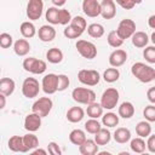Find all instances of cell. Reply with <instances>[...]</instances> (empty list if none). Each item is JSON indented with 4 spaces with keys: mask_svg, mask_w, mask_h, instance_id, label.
<instances>
[{
    "mask_svg": "<svg viewBox=\"0 0 155 155\" xmlns=\"http://www.w3.org/2000/svg\"><path fill=\"white\" fill-rule=\"evenodd\" d=\"M47 151L48 154L51 155H61L62 154V150L59 148V145L56 143V142H50L48 145H47Z\"/></svg>",
    "mask_w": 155,
    "mask_h": 155,
    "instance_id": "47",
    "label": "cell"
},
{
    "mask_svg": "<svg viewBox=\"0 0 155 155\" xmlns=\"http://www.w3.org/2000/svg\"><path fill=\"white\" fill-rule=\"evenodd\" d=\"M82 11L87 17L94 18L101 15V2L98 0H84Z\"/></svg>",
    "mask_w": 155,
    "mask_h": 155,
    "instance_id": "12",
    "label": "cell"
},
{
    "mask_svg": "<svg viewBox=\"0 0 155 155\" xmlns=\"http://www.w3.org/2000/svg\"><path fill=\"white\" fill-rule=\"evenodd\" d=\"M41 87H42V91L46 94H53V93H56L58 91V75H56L53 73L46 74L42 78Z\"/></svg>",
    "mask_w": 155,
    "mask_h": 155,
    "instance_id": "10",
    "label": "cell"
},
{
    "mask_svg": "<svg viewBox=\"0 0 155 155\" xmlns=\"http://www.w3.org/2000/svg\"><path fill=\"white\" fill-rule=\"evenodd\" d=\"M23 143H24V147H25L27 151L34 150L35 148L39 147V139L33 132H29V133L23 136Z\"/></svg>",
    "mask_w": 155,
    "mask_h": 155,
    "instance_id": "31",
    "label": "cell"
},
{
    "mask_svg": "<svg viewBox=\"0 0 155 155\" xmlns=\"http://www.w3.org/2000/svg\"><path fill=\"white\" fill-rule=\"evenodd\" d=\"M46 59L52 64H58L63 61V52L57 47H52L46 52Z\"/></svg>",
    "mask_w": 155,
    "mask_h": 155,
    "instance_id": "28",
    "label": "cell"
},
{
    "mask_svg": "<svg viewBox=\"0 0 155 155\" xmlns=\"http://www.w3.org/2000/svg\"><path fill=\"white\" fill-rule=\"evenodd\" d=\"M101 128H102V126H101V124H99V121H98L97 119L90 117V120H87V121L85 122V131H86L87 133L96 134Z\"/></svg>",
    "mask_w": 155,
    "mask_h": 155,
    "instance_id": "38",
    "label": "cell"
},
{
    "mask_svg": "<svg viewBox=\"0 0 155 155\" xmlns=\"http://www.w3.org/2000/svg\"><path fill=\"white\" fill-rule=\"evenodd\" d=\"M6 97H7V96L0 93V101H1V103H0V109H4V108H5V105H6Z\"/></svg>",
    "mask_w": 155,
    "mask_h": 155,
    "instance_id": "53",
    "label": "cell"
},
{
    "mask_svg": "<svg viewBox=\"0 0 155 155\" xmlns=\"http://www.w3.org/2000/svg\"><path fill=\"white\" fill-rule=\"evenodd\" d=\"M98 144L94 139H86L81 145H79V151L82 155H94L98 153Z\"/></svg>",
    "mask_w": 155,
    "mask_h": 155,
    "instance_id": "17",
    "label": "cell"
},
{
    "mask_svg": "<svg viewBox=\"0 0 155 155\" xmlns=\"http://www.w3.org/2000/svg\"><path fill=\"white\" fill-rule=\"evenodd\" d=\"M131 73L137 80H139L143 84L151 82L154 81V78H155V69L143 62L134 63L131 68Z\"/></svg>",
    "mask_w": 155,
    "mask_h": 155,
    "instance_id": "1",
    "label": "cell"
},
{
    "mask_svg": "<svg viewBox=\"0 0 155 155\" xmlns=\"http://www.w3.org/2000/svg\"><path fill=\"white\" fill-rule=\"evenodd\" d=\"M107 41H108L109 46H111V47H114V48H117V47H120V46L124 44V40L119 36V34L116 33V30L109 31V34H108V36H107Z\"/></svg>",
    "mask_w": 155,
    "mask_h": 155,
    "instance_id": "37",
    "label": "cell"
},
{
    "mask_svg": "<svg viewBox=\"0 0 155 155\" xmlns=\"http://www.w3.org/2000/svg\"><path fill=\"white\" fill-rule=\"evenodd\" d=\"M52 107H53V102L50 97H40L39 99H36L33 103L31 111L38 114L41 117H45L51 113Z\"/></svg>",
    "mask_w": 155,
    "mask_h": 155,
    "instance_id": "4",
    "label": "cell"
},
{
    "mask_svg": "<svg viewBox=\"0 0 155 155\" xmlns=\"http://www.w3.org/2000/svg\"><path fill=\"white\" fill-rule=\"evenodd\" d=\"M119 114L116 115L115 113H111V111H109V113H105V114H103V116H102V124L105 126V127H108V128H111V127H115V126H117V124H119Z\"/></svg>",
    "mask_w": 155,
    "mask_h": 155,
    "instance_id": "32",
    "label": "cell"
},
{
    "mask_svg": "<svg viewBox=\"0 0 155 155\" xmlns=\"http://www.w3.org/2000/svg\"><path fill=\"white\" fill-rule=\"evenodd\" d=\"M47 153H48L47 150H45V149H41V148H39V149H36V148H35V149L31 151V154H33V155H38V154H41V155H46Z\"/></svg>",
    "mask_w": 155,
    "mask_h": 155,
    "instance_id": "50",
    "label": "cell"
},
{
    "mask_svg": "<svg viewBox=\"0 0 155 155\" xmlns=\"http://www.w3.org/2000/svg\"><path fill=\"white\" fill-rule=\"evenodd\" d=\"M16 82L11 78H2L0 80V93L5 96H11L15 92Z\"/></svg>",
    "mask_w": 155,
    "mask_h": 155,
    "instance_id": "21",
    "label": "cell"
},
{
    "mask_svg": "<svg viewBox=\"0 0 155 155\" xmlns=\"http://www.w3.org/2000/svg\"><path fill=\"white\" fill-rule=\"evenodd\" d=\"M132 44L133 46L138 47V48H143L148 45L149 42V36L147 35V33L144 31H136L133 35H132Z\"/></svg>",
    "mask_w": 155,
    "mask_h": 155,
    "instance_id": "24",
    "label": "cell"
},
{
    "mask_svg": "<svg viewBox=\"0 0 155 155\" xmlns=\"http://www.w3.org/2000/svg\"><path fill=\"white\" fill-rule=\"evenodd\" d=\"M41 116H39L35 113H30L24 119V128L28 132H35L41 127Z\"/></svg>",
    "mask_w": 155,
    "mask_h": 155,
    "instance_id": "15",
    "label": "cell"
},
{
    "mask_svg": "<svg viewBox=\"0 0 155 155\" xmlns=\"http://www.w3.org/2000/svg\"><path fill=\"white\" fill-rule=\"evenodd\" d=\"M117 114L122 119H131L134 115V107L131 102H122L117 109Z\"/></svg>",
    "mask_w": 155,
    "mask_h": 155,
    "instance_id": "23",
    "label": "cell"
},
{
    "mask_svg": "<svg viewBox=\"0 0 155 155\" xmlns=\"http://www.w3.org/2000/svg\"><path fill=\"white\" fill-rule=\"evenodd\" d=\"M13 51L19 57L27 56L29 53V51H30V44H29V41L27 39H18L13 44Z\"/></svg>",
    "mask_w": 155,
    "mask_h": 155,
    "instance_id": "18",
    "label": "cell"
},
{
    "mask_svg": "<svg viewBox=\"0 0 155 155\" xmlns=\"http://www.w3.org/2000/svg\"><path fill=\"white\" fill-rule=\"evenodd\" d=\"M44 1L42 0H29L27 5V17L30 21H38L42 16Z\"/></svg>",
    "mask_w": 155,
    "mask_h": 155,
    "instance_id": "11",
    "label": "cell"
},
{
    "mask_svg": "<svg viewBox=\"0 0 155 155\" xmlns=\"http://www.w3.org/2000/svg\"><path fill=\"white\" fill-rule=\"evenodd\" d=\"M147 149L150 153H155V134H150L147 140Z\"/></svg>",
    "mask_w": 155,
    "mask_h": 155,
    "instance_id": "48",
    "label": "cell"
},
{
    "mask_svg": "<svg viewBox=\"0 0 155 155\" xmlns=\"http://www.w3.org/2000/svg\"><path fill=\"white\" fill-rule=\"evenodd\" d=\"M143 116L149 122H155V104L147 105L143 109Z\"/></svg>",
    "mask_w": 155,
    "mask_h": 155,
    "instance_id": "43",
    "label": "cell"
},
{
    "mask_svg": "<svg viewBox=\"0 0 155 155\" xmlns=\"http://www.w3.org/2000/svg\"><path fill=\"white\" fill-rule=\"evenodd\" d=\"M70 24H71L74 28H76L78 30H80L81 33H84V31H85V29L87 28L86 19H85L84 17H81V16H75V17H73V19H71Z\"/></svg>",
    "mask_w": 155,
    "mask_h": 155,
    "instance_id": "40",
    "label": "cell"
},
{
    "mask_svg": "<svg viewBox=\"0 0 155 155\" xmlns=\"http://www.w3.org/2000/svg\"><path fill=\"white\" fill-rule=\"evenodd\" d=\"M86 134L82 130H79V128H75L70 133H69V140L74 144V145H81L85 140H86Z\"/></svg>",
    "mask_w": 155,
    "mask_h": 155,
    "instance_id": "33",
    "label": "cell"
},
{
    "mask_svg": "<svg viewBox=\"0 0 155 155\" xmlns=\"http://www.w3.org/2000/svg\"><path fill=\"white\" fill-rule=\"evenodd\" d=\"M71 19H73V17H71L70 12L67 8H59V12H58V22H59V24L68 25V24H70Z\"/></svg>",
    "mask_w": 155,
    "mask_h": 155,
    "instance_id": "39",
    "label": "cell"
},
{
    "mask_svg": "<svg viewBox=\"0 0 155 155\" xmlns=\"http://www.w3.org/2000/svg\"><path fill=\"white\" fill-rule=\"evenodd\" d=\"M51 1H52V4H53L56 7H62V6H64L65 2H67V0H51Z\"/></svg>",
    "mask_w": 155,
    "mask_h": 155,
    "instance_id": "51",
    "label": "cell"
},
{
    "mask_svg": "<svg viewBox=\"0 0 155 155\" xmlns=\"http://www.w3.org/2000/svg\"><path fill=\"white\" fill-rule=\"evenodd\" d=\"M8 149L15 153H27V149L23 143V137L21 136H12L8 139Z\"/></svg>",
    "mask_w": 155,
    "mask_h": 155,
    "instance_id": "20",
    "label": "cell"
},
{
    "mask_svg": "<svg viewBox=\"0 0 155 155\" xmlns=\"http://www.w3.org/2000/svg\"><path fill=\"white\" fill-rule=\"evenodd\" d=\"M71 97L76 103L80 104H91L96 102V93L87 87H76L71 92Z\"/></svg>",
    "mask_w": 155,
    "mask_h": 155,
    "instance_id": "2",
    "label": "cell"
},
{
    "mask_svg": "<svg viewBox=\"0 0 155 155\" xmlns=\"http://www.w3.org/2000/svg\"><path fill=\"white\" fill-rule=\"evenodd\" d=\"M116 33L119 34V36L122 40L130 39L136 33V23L130 18H125L119 23V25L116 28Z\"/></svg>",
    "mask_w": 155,
    "mask_h": 155,
    "instance_id": "9",
    "label": "cell"
},
{
    "mask_svg": "<svg viewBox=\"0 0 155 155\" xmlns=\"http://www.w3.org/2000/svg\"><path fill=\"white\" fill-rule=\"evenodd\" d=\"M111 139V133L108 128H101L96 134H94V140L98 145H107Z\"/></svg>",
    "mask_w": 155,
    "mask_h": 155,
    "instance_id": "27",
    "label": "cell"
},
{
    "mask_svg": "<svg viewBox=\"0 0 155 155\" xmlns=\"http://www.w3.org/2000/svg\"><path fill=\"white\" fill-rule=\"evenodd\" d=\"M63 34H64V36L68 38V39H78V38L81 36L82 33H81L80 30H78L76 28H74L71 24H69V25H67L65 29L63 30Z\"/></svg>",
    "mask_w": 155,
    "mask_h": 155,
    "instance_id": "41",
    "label": "cell"
},
{
    "mask_svg": "<svg viewBox=\"0 0 155 155\" xmlns=\"http://www.w3.org/2000/svg\"><path fill=\"white\" fill-rule=\"evenodd\" d=\"M143 57L145 61L150 64H155V45L154 46H147L143 50Z\"/></svg>",
    "mask_w": 155,
    "mask_h": 155,
    "instance_id": "42",
    "label": "cell"
},
{
    "mask_svg": "<svg viewBox=\"0 0 155 155\" xmlns=\"http://www.w3.org/2000/svg\"><path fill=\"white\" fill-rule=\"evenodd\" d=\"M114 140L119 144H125L131 140V131L126 127H119L114 132Z\"/></svg>",
    "mask_w": 155,
    "mask_h": 155,
    "instance_id": "22",
    "label": "cell"
},
{
    "mask_svg": "<svg viewBox=\"0 0 155 155\" xmlns=\"http://www.w3.org/2000/svg\"><path fill=\"white\" fill-rule=\"evenodd\" d=\"M154 81H155V78H154Z\"/></svg>",
    "mask_w": 155,
    "mask_h": 155,
    "instance_id": "55",
    "label": "cell"
},
{
    "mask_svg": "<svg viewBox=\"0 0 155 155\" xmlns=\"http://www.w3.org/2000/svg\"><path fill=\"white\" fill-rule=\"evenodd\" d=\"M136 133L138 137H142V138H148L150 134H151V126H150V122L144 120V121H139L137 125H136Z\"/></svg>",
    "mask_w": 155,
    "mask_h": 155,
    "instance_id": "26",
    "label": "cell"
},
{
    "mask_svg": "<svg viewBox=\"0 0 155 155\" xmlns=\"http://www.w3.org/2000/svg\"><path fill=\"white\" fill-rule=\"evenodd\" d=\"M150 40H151V41H153V44L155 45V31L151 34V36H150Z\"/></svg>",
    "mask_w": 155,
    "mask_h": 155,
    "instance_id": "54",
    "label": "cell"
},
{
    "mask_svg": "<svg viewBox=\"0 0 155 155\" xmlns=\"http://www.w3.org/2000/svg\"><path fill=\"white\" fill-rule=\"evenodd\" d=\"M58 12H59V8L58 7H56V6L48 7L46 10V13H45L46 21L50 24H59V22H58Z\"/></svg>",
    "mask_w": 155,
    "mask_h": 155,
    "instance_id": "36",
    "label": "cell"
},
{
    "mask_svg": "<svg viewBox=\"0 0 155 155\" xmlns=\"http://www.w3.org/2000/svg\"><path fill=\"white\" fill-rule=\"evenodd\" d=\"M75 47L80 56H82L86 59H93L97 56V47L93 42L87 41V40H78L75 44Z\"/></svg>",
    "mask_w": 155,
    "mask_h": 155,
    "instance_id": "6",
    "label": "cell"
},
{
    "mask_svg": "<svg viewBox=\"0 0 155 155\" xmlns=\"http://www.w3.org/2000/svg\"><path fill=\"white\" fill-rule=\"evenodd\" d=\"M23 68L25 71L31 74H42L47 69V64L42 59H38L35 57H29L23 61Z\"/></svg>",
    "mask_w": 155,
    "mask_h": 155,
    "instance_id": "5",
    "label": "cell"
},
{
    "mask_svg": "<svg viewBox=\"0 0 155 155\" xmlns=\"http://www.w3.org/2000/svg\"><path fill=\"white\" fill-rule=\"evenodd\" d=\"M19 31H21L22 36L25 38V39H30V38L35 36V34H36L35 25H34L31 22H29V21L23 22V23L21 24V27H19Z\"/></svg>",
    "mask_w": 155,
    "mask_h": 155,
    "instance_id": "30",
    "label": "cell"
},
{
    "mask_svg": "<svg viewBox=\"0 0 155 155\" xmlns=\"http://www.w3.org/2000/svg\"><path fill=\"white\" fill-rule=\"evenodd\" d=\"M119 98H120L119 91L116 88H114V87H109L103 92V94L101 97V104H102V107L104 109L111 110L117 105Z\"/></svg>",
    "mask_w": 155,
    "mask_h": 155,
    "instance_id": "3",
    "label": "cell"
},
{
    "mask_svg": "<svg viewBox=\"0 0 155 155\" xmlns=\"http://www.w3.org/2000/svg\"><path fill=\"white\" fill-rule=\"evenodd\" d=\"M40 84L35 78H25L22 84V93L25 98L31 99L39 94Z\"/></svg>",
    "mask_w": 155,
    "mask_h": 155,
    "instance_id": "7",
    "label": "cell"
},
{
    "mask_svg": "<svg viewBox=\"0 0 155 155\" xmlns=\"http://www.w3.org/2000/svg\"><path fill=\"white\" fill-rule=\"evenodd\" d=\"M130 148L136 154H142L147 149V143L142 137H136L130 140Z\"/></svg>",
    "mask_w": 155,
    "mask_h": 155,
    "instance_id": "29",
    "label": "cell"
},
{
    "mask_svg": "<svg viewBox=\"0 0 155 155\" xmlns=\"http://www.w3.org/2000/svg\"><path fill=\"white\" fill-rule=\"evenodd\" d=\"M70 80L65 74H58V91H64L69 87Z\"/></svg>",
    "mask_w": 155,
    "mask_h": 155,
    "instance_id": "46",
    "label": "cell"
},
{
    "mask_svg": "<svg viewBox=\"0 0 155 155\" xmlns=\"http://www.w3.org/2000/svg\"><path fill=\"white\" fill-rule=\"evenodd\" d=\"M148 24L150 28L155 29V15H151L149 18H148Z\"/></svg>",
    "mask_w": 155,
    "mask_h": 155,
    "instance_id": "52",
    "label": "cell"
},
{
    "mask_svg": "<svg viewBox=\"0 0 155 155\" xmlns=\"http://www.w3.org/2000/svg\"><path fill=\"white\" fill-rule=\"evenodd\" d=\"M38 35H39V39L42 42H50L56 38V29L52 25L45 24V25H41L39 28Z\"/></svg>",
    "mask_w": 155,
    "mask_h": 155,
    "instance_id": "16",
    "label": "cell"
},
{
    "mask_svg": "<svg viewBox=\"0 0 155 155\" xmlns=\"http://www.w3.org/2000/svg\"><path fill=\"white\" fill-rule=\"evenodd\" d=\"M101 16L104 19H113L116 16V5L114 0L101 1Z\"/></svg>",
    "mask_w": 155,
    "mask_h": 155,
    "instance_id": "13",
    "label": "cell"
},
{
    "mask_svg": "<svg viewBox=\"0 0 155 155\" xmlns=\"http://www.w3.org/2000/svg\"><path fill=\"white\" fill-rule=\"evenodd\" d=\"M119 6H121L125 10H132L136 5H139L143 0H115Z\"/></svg>",
    "mask_w": 155,
    "mask_h": 155,
    "instance_id": "45",
    "label": "cell"
},
{
    "mask_svg": "<svg viewBox=\"0 0 155 155\" xmlns=\"http://www.w3.org/2000/svg\"><path fill=\"white\" fill-rule=\"evenodd\" d=\"M126 61H127V52L121 48L114 50L109 56V64L115 68L124 65L126 63Z\"/></svg>",
    "mask_w": 155,
    "mask_h": 155,
    "instance_id": "14",
    "label": "cell"
},
{
    "mask_svg": "<svg viewBox=\"0 0 155 155\" xmlns=\"http://www.w3.org/2000/svg\"><path fill=\"white\" fill-rule=\"evenodd\" d=\"M13 45V38L8 33H1L0 34V46L2 48H10Z\"/></svg>",
    "mask_w": 155,
    "mask_h": 155,
    "instance_id": "44",
    "label": "cell"
},
{
    "mask_svg": "<svg viewBox=\"0 0 155 155\" xmlns=\"http://www.w3.org/2000/svg\"><path fill=\"white\" fill-rule=\"evenodd\" d=\"M147 98H148V101H149L151 104H155V86L150 87V88L147 91Z\"/></svg>",
    "mask_w": 155,
    "mask_h": 155,
    "instance_id": "49",
    "label": "cell"
},
{
    "mask_svg": "<svg viewBox=\"0 0 155 155\" xmlns=\"http://www.w3.org/2000/svg\"><path fill=\"white\" fill-rule=\"evenodd\" d=\"M87 33L93 39H99L104 35V27L99 23H92L87 27Z\"/></svg>",
    "mask_w": 155,
    "mask_h": 155,
    "instance_id": "35",
    "label": "cell"
},
{
    "mask_svg": "<svg viewBox=\"0 0 155 155\" xmlns=\"http://www.w3.org/2000/svg\"><path fill=\"white\" fill-rule=\"evenodd\" d=\"M78 79L86 86H96L101 80V75L97 70L93 69H81L78 73Z\"/></svg>",
    "mask_w": 155,
    "mask_h": 155,
    "instance_id": "8",
    "label": "cell"
},
{
    "mask_svg": "<svg viewBox=\"0 0 155 155\" xmlns=\"http://www.w3.org/2000/svg\"><path fill=\"white\" fill-rule=\"evenodd\" d=\"M103 110L104 108L102 107L101 103H91L87 105V109H86V114L87 116L92 117V119H98V117H102L103 116Z\"/></svg>",
    "mask_w": 155,
    "mask_h": 155,
    "instance_id": "25",
    "label": "cell"
},
{
    "mask_svg": "<svg viewBox=\"0 0 155 155\" xmlns=\"http://www.w3.org/2000/svg\"><path fill=\"white\" fill-rule=\"evenodd\" d=\"M84 116H85V111L81 107H71L67 111V120L73 124L80 122L84 119Z\"/></svg>",
    "mask_w": 155,
    "mask_h": 155,
    "instance_id": "19",
    "label": "cell"
},
{
    "mask_svg": "<svg viewBox=\"0 0 155 155\" xmlns=\"http://www.w3.org/2000/svg\"><path fill=\"white\" fill-rule=\"evenodd\" d=\"M120 78V71L117 68L115 67H111V68H108L104 70L103 73V79L105 82H109V84H113L115 81H117Z\"/></svg>",
    "mask_w": 155,
    "mask_h": 155,
    "instance_id": "34",
    "label": "cell"
}]
</instances>
